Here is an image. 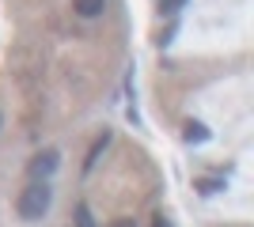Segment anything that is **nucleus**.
Returning <instances> with one entry per match:
<instances>
[{
  "instance_id": "nucleus-1",
  "label": "nucleus",
  "mask_w": 254,
  "mask_h": 227,
  "mask_svg": "<svg viewBox=\"0 0 254 227\" xmlns=\"http://www.w3.org/2000/svg\"><path fill=\"white\" fill-rule=\"evenodd\" d=\"M50 205H53V189H50V182H31V185L19 193V216L27 220V224L42 220L46 212H50Z\"/></svg>"
},
{
  "instance_id": "nucleus-2",
  "label": "nucleus",
  "mask_w": 254,
  "mask_h": 227,
  "mask_svg": "<svg viewBox=\"0 0 254 227\" xmlns=\"http://www.w3.org/2000/svg\"><path fill=\"white\" fill-rule=\"evenodd\" d=\"M57 159H61V155H57L53 148L50 151H38V155L31 159V178H34V182H46V178L57 171Z\"/></svg>"
},
{
  "instance_id": "nucleus-3",
  "label": "nucleus",
  "mask_w": 254,
  "mask_h": 227,
  "mask_svg": "<svg viewBox=\"0 0 254 227\" xmlns=\"http://www.w3.org/2000/svg\"><path fill=\"white\" fill-rule=\"evenodd\" d=\"M182 136H186V144H205L209 140V129H205L201 121H186V133H182Z\"/></svg>"
},
{
  "instance_id": "nucleus-4",
  "label": "nucleus",
  "mask_w": 254,
  "mask_h": 227,
  "mask_svg": "<svg viewBox=\"0 0 254 227\" xmlns=\"http://www.w3.org/2000/svg\"><path fill=\"white\" fill-rule=\"evenodd\" d=\"M106 0H76V11L84 15V19H95V15H103Z\"/></svg>"
},
{
  "instance_id": "nucleus-5",
  "label": "nucleus",
  "mask_w": 254,
  "mask_h": 227,
  "mask_svg": "<svg viewBox=\"0 0 254 227\" xmlns=\"http://www.w3.org/2000/svg\"><path fill=\"white\" fill-rule=\"evenodd\" d=\"M106 144H110V133H103V136H99V140L91 144V151H87V159H84V171H91V167H95V159L106 151Z\"/></svg>"
},
{
  "instance_id": "nucleus-6",
  "label": "nucleus",
  "mask_w": 254,
  "mask_h": 227,
  "mask_svg": "<svg viewBox=\"0 0 254 227\" xmlns=\"http://www.w3.org/2000/svg\"><path fill=\"white\" fill-rule=\"evenodd\" d=\"M76 227H95V220H91V208H87V205H76Z\"/></svg>"
},
{
  "instance_id": "nucleus-7",
  "label": "nucleus",
  "mask_w": 254,
  "mask_h": 227,
  "mask_svg": "<svg viewBox=\"0 0 254 227\" xmlns=\"http://www.w3.org/2000/svg\"><path fill=\"white\" fill-rule=\"evenodd\" d=\"M197 189L209 197V193H216V189H224V182H220V178H201V182H197Z\"/></svg>"
},
{
  "instance_id": "nucleus-8",
  "label": "nucleus",
  "mask_w": 254,
  "mask_h": 227,
  "mask_svg": "<svg viewBox=\"0 0 254 227\" xmlns=\"http://www.w3.org/2000/svg\"><path fill=\"white\" fill-rule=\"evenodd\" d=\"M182 4H186V0H159V8L167 11V15H175V11H179Z\"/></svg>"
},
{
  "instance_id": "nucleus-9",
  "label": "nucleus",
  "mask_w": 254,
  "mask_h": 227,
  "mask_svg": "<svg viewBox=\"0 0 254 227\" xmlns=\"http://www.w3.org/2000/svg\"><path fill=\"white\" fill-rule=\"evenodd\" d=\"M110 227H137V224H133V220H114Z\"/></svg>"
},
{
  "instance_id": "nucleus-10",
  "label": "nucleus",
  "mask_w": 254,
  "mask_h": 227,
  "mask_svg": "<svg viewBox=\"0 0 254 227\" xmlns=\"http://www.w3.org/2000/svg\"><path fill=\"white\" fill-rule=\"evenodd\" d=\"M152 227H171V224H167V220H163V216H159V220H156V224H152Z\"/></svg>"
},
{
  "instance_id": "nucleus-11",
  "label": "nucleus",
  "mask_w": 254,
  "mask_h": 227,
  "mask_svg": "<svg viewBox=\"0 0 254 227\" xmlns=\"http://www.w3.org/2000/svg\"><path fill=\"white\" fill-rule=\"evenodd\" d=\"M0 129H4V114H0Z\"/></svg>"
}]
</instances>
